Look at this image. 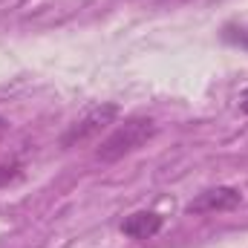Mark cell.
Listing matches in <instances>:
<instances>
[{
  "label": "cell",
  "mask_w": 248,
  "mask_h": 248,
  "mask_svg": "<svg viewBox=\"0 0 248 248\" xmlns=\"http://www.w3.org/2000/svg\"><path fill=\"white\" fill-rule=\"evenodd\" d=\"M153 133H156V122L153 119H147V116H133V119H127L124 124H119L104 141H101V147H98V159L101 162H119L124 156H130V153H136L139 147H144L150 139H153Z\"/></svg>",
  "instance_id": "cell-1"
},
{
  "label": "cell",
  "mask_w": 248,
  "mask_h": 248,
  "mask_svg": "<svg viewBox=\"0 0 248 248\" xmlns=\"http://www.w3.org/2000/svg\"><path fill=\"white\" fill-rule=\"evenodd\" d=\"M116 119H119V107L116 104H95V107H90L78 122L69 124V130L63 133V147H75V144L93 141L95 136H101Z\"/></svg>",
  "instance_id": "cell-2"
},
{
  "label": "cell",
  "mask_w": 248,
  "mask_h": 248,
  "mask_svg": "<svg viewBox=\"0 0 248 248\" xmlns=\"http://www.w3.org/2000/svg\"><path fill=\"white\" fill-rule=\"evenodd\" d=\"M243 202V193L237 187L228 185H217L208 187L202 193H196V199L187 202V214H225V211H234L237 205Z\"/></svg>",
  "instance_id": "cell-3"
},
{
  "label": "cell",
  "mask_w": 248,
  "mask_h": 248,
  "mask_svg": "<svg viewBox=\"0 0 248 248\" xmlns=\"http://www.w3.org/2000/svg\"><path fill=\"white\" fill-rule=\"evenodd\" d=\"M162 222L165 219L156 211H136L122 222V231L133 240H150V237H156L162 231Z\"/></svg>",
  "instance_id": "cell-4"
},
{
  "label": "cell",
  "mask_w": 248,
  "mask_h": 248,
  "mask_svg": "<svg viewBox=\"0 0 248 248\" xmlns=\"http://www.w3.org/2000/svg\"><path fill=\"white\" fill-rule=\"evenodd\" d=\"M243 110H248V93L243 95Z\"/></svg>",
  "instance_id": "cell-5"
}]
</instances>
